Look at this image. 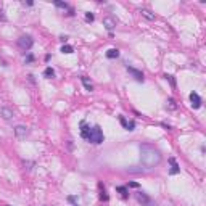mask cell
<instances>
[{
  "instance_id": "1",
  "label": "cell",
  "mask_w": 206,
  "mask_h": 206,
  "mask_svg": "<svg viewBox=\"0 0 206 206\" xmlns=\"http://www.w3.org/2000/svg\"><path fill=\"white\" fill-rule=\"evenodd\" d=\"M161 160H163V156H161L160 150H156L155 147L147 145V143L140 145V161L145 168L151 169L155 166H158L161 163Z\"/></svg>"
},
{
  "instance_id": "2",
  "label": "cell",
  "mask_w": 206,
  "mask_h": 206,
  "mask_svg": "<svg viewBox=\"0 0 206 206\" xmlns=\"http://www.w3.org/2000/svg\"><path fill=\"white\" fill-rule=\"evenodd\" d=\"M103 132H102V129L98 126H94L92 129H89V134H87V140L89 142H92V143H102L103 142Z\"/></svg>"
},
{
  "instance_id": "3",
  "label": "cell",
  "mask_w": 206,
  "mask_h": 206,
  "mask_svg": "<svg viewBox=\"0 0 206 206\" xmlns=\"http://www.w3.org/2000/svg\"><path fill=\"white\" fill-rule=\"evenodd\" d=\"M135 198H137V201H139L142 206H158L150 196L145 195V193H142V192H137V193H135Z\"/></svg>"
},
{
  "instance_id": "4",
  "label": "cell",
  "mask_w": 206,
  "mask_h": 206,
  "mask_svg": "<svg viewBox=\"0 0 206 206\" xmlns=\"http://www.w3.org/2000/svg\"><path fill=\"white\" fill-rule=\"evenodd\" d=\"M18 45L23 48V50H29V48L34 45V39L31 35H21L18 39Z\"/></svg>"
},
{
  "instance_id": "5",
  "label": "cell",
  "mask_w": 206,
  "mask_h": 206,
  "mask_svg": "<svg viewBox=\"0 0 206 206\" xmlns=\"http://www.w3.org/2000/svg\"><path fill=\"white\" fill-rule=\"evenodd\" d=\"M190 103H192V106H193L195 110L201 106V98H200V95H198L196 92H192L190 94Z\"/></svg>"
},
{
  "instance_id": "6",
  "label": "cell",
  "mask_w": 206,
  "mask_h": 206,
  "mask_svg": "<svg viewBox=\"0 0 206 206\" xmlns=\"http://www.w3.org/2000/svg\"><path fill=\"white\" fill-rule=\"evenodd\" d=\"M27 127L26 126H16L15 127V134H16V137H19V139H24L26 135H27Z\"/></svg>"
},
{
  "instance_id": "7",
  "label": "cell",
  "mask_w": 206,
  "mask_h": 206,
  "mask_svg": "<svg viewBox=\"0 0 206 206\" xmlns=\"http://www.w3.org/2000/svg\"><path fill=\"white\" fill-rule=\"evenodd\" d=\"M119 121H121V124L124 126V129H127V131H134V127H135L134 121H126L124 116H119Z\"/></svg>"
},
{
  "instance_id": "8",
  "label": "cell",
  "mask_w": 206,
  "mask_h": 206,
  "mask_svg": "<svg viewBox=\"0 0 206 206\" xmlns=\"http://www.w3.org/2000/svg\"><path fill=\"white\" fill-rule=\"evenodd\" d=\"M127 71H129V73L135 77L137 81H140V82H143V73H142V71H139V69H134V68H129L127 66Z\"/></svg>"
},
{
  "instance_id": "9",
  "label": "cell",
  "mask_w": 206,
  "mask_h": 206,
  "mask_svg": "<svg viewBox=\"0 0 206 206\" xmlns=\"http://www.w3.org/2000/svg\"><path fill=\"white\" fill-rule=\"evenodd\" d=\"M103 26H105L108 31H111L113 27L116 26V21L113 19V18H110V16H106V18H103Z\"/></svg>"
},
{
  "instance_id": "10",
  "label": "cell",
  "mask_w": 206,
  "mask_h": 206,
  "mask_svg": "<svg viewBox=\"0 0 206 206\" xmlns=\"http://www.w3.org/2000/svg\"><path fill=\"white\" fill-rule=\"evenodd\" d=\"M0 115H2V118L3 119H11L13 118V111L10 110V108H0Z\"/></svg>"
},
{
  "instance_id": "11",
  "label": "cell",
  "mask_w": 206,
  "mask_h": 206,
  "mask_svg": "<svg viewBox=\"0 0 206 206\" xmlns=\"http://www.w3.org/2000/svg\"><path fill=\"white\" fill-rule=\"evenodd\" d=\"M106 56H108L110 60L118 58V56H119V50H118V48H110V50L106 52Z\"/></svg>"
},
{
  "instance_id": "12",
  "label": "cell",
  "mask_w": 206,
  "mask_h": 206,
  "mask_svg": "<svg viewBox=\"0 0 206 206\" xmlns=\"http://www.w3.org/2000/svg\"><path fill=\"white\" fill-rule=\"evenodd\" d=\"M81 81H82V84H84V87H86L89 92H92V90H94V86H92V82L87 79L86 76H82V77H81Z\"/></svg>"
},
{
  "instance_id": "13",
  "label": "cell",
  "mask_w": 206,
  "mask_h": 206,
  "mask_svg": "<svg viewBox=\"0 0 206 206\" xmlns=\"http://www.w3.org/2000/svg\"><path fill=\"white\" fill-rule=\"evenodd\" d=\"M140 13H142V16H145L147 19H155V15H153L150 10H147V8H142Z\"/></svg>"
},
{
  "instance_id": "14",
  "label": "cell",
  "mask_w": 206,
  "mask_h": 206,
  "mask_svg": "<svg viewBox=\"0 0 206 206\" xmlns=\"http://www.w3.org/2000/svg\"><path fill=\"white\" fill-rule=\"evenodd\" d=\"M169 161H171V164H172V168H171V171H169V172H171V174H177V172H179V166H177V164H176V161H174V158H171V160H169Z\"/></svg>"
},
{
  "instance_id": "15",
  "label": "cell",
  "mask_w": 206,
  "mask_h": 206,
  "mask_svg": "<svg viewBox=\"0 0 206 206\" xmlns=\"http://www.w3.org/2000/svg\"><path fill=\"white\" fill-rule=\"evenodd\" d=\"M44 76H45V77H48V79H52V77L55 76V71H53L52 68H45V71H44Z\"/></svg>"
},
{
  "instance_id": "16",
  "label": "cell",
  "mask_w": 206,
  "mask_h": 206,
  "mask_svg": "<svg viewBox=\"0 0 206 206\" xmlns=\"http://www.w3.org/2000/svg\"><path fill=\"white\" fill-rule=\"evenodd\" d=\"M73 50H74V48L71 47V45H63L61 47V52L63 53H73Z\"/></svg>"
},
{
  "instance_id": "17",
  "label": "cell",
  "mask_w": 206,
  "mask_h": 206,
  "mask_svg": "<svg viewBox=\"0 0 206 206\" xmlns=\"http://www.w3.org/2000/svg\"><path fill=\"white\" fill-rule=\"evenodd\" d=\"M81 134H82V137L84 139H87V134H89V127L86 124H82V129H81Z\"/></svg>"
},
{
  "instance_id": "18",
  "label": "cell",
  "mask_w": 206,
  "mask_h": 206,
  "mask_svg": "<svg viewBox=\"0 0 206 206\" xmlns=\"http://www.w3.org/2000/svg\"><path fill=\"white\" fill-rule=\"evenodd\" d=\"M55 6H58V8H68V3H65V2H55Z\"/></svg>"
},
{
  "instance_id": "19",
  "label": "cell",
  "mask_w": 206,
  "mask_h": 206,
  "mask_svg": "<svg viewBox=\"0 0 206 206\" xmlns=\"http://www.w3.org/2000/svg\"><path fill=\"white\" fill-rule=\"evenodd\" d=\"M118 192H121V195H123L124 198L127 196V188L126 187H118Z\"/></svg>"
},
{
  "instance_id": "20",
  "label": "cell",
  "mask_w": 206,
  "mask_h": 206,
  "mask_svg": "<svg viewBox=\"0 0 206 206\" xmlns=\"http://www.w3.org/2000/svg\"><path fill=\"white\" fill-rule=\"evenodd\" d=\"M164 77H166V79H168V81H169V82H171V84H172V87H174V86H176V82H174V79H172V76H168V74H166V76H164Z\"/></svg>"
},
{
  "instance_id": "21",
  "label": "cell",
  "mask_w": 206,
  "mask_h": 206,
  "mask_svg": "<svg viewBox=\"0 0 206 206\" xmlns=\"http://www.w3.org/2000/svg\"><path fill=\"white\" fill-rule=\"evenodd\" d=\"M94 18H95V16L92 15V13H87V15H86V19H87V21H94Z\"/></svg>"
},
{
  "instance_id": "22",
  "label": "cell",
  "mask_w": 206,
  "mask_h": 206,
  "mask_svg": "<svg viewBox=\"0 0 206 206\" xmlns=\"http://www.w3.org/2000/svg\"><path fill=\"white\" fill-rule=\"evenodd\" d=\"M169 106H171L172 110L176 108V105H174V100H172V98H169Z\"/></svg>"
},
{
  "instance_id": "23",
  "label": "cell",
  "mask_w": 206,
  "mask_h": 206,
  "mask_svg": "<svg viewBox=\"0 0 206 206\" xmlns=\"http://www.w3.org/2000/svg\"><path fill=\"white\" fill-rule=\"evenodd\" d=\"M129 187H139V184H137V182H131Z\"/></svg>"
},
{
  "instance_id": "24",
  "label": "cell",
  "mask_w": 206,
  "mask_h": 206,
  "mask_svg": "<svg viewBox=\"0 0 206 206\" xmlns=\"http://www.w3.org/2000/svg\"><path fill=\"white\" fill-rule=\"evenodd\" d=\"M74 206H77V204H74Z\"/></svg>"
}]
</instances>
